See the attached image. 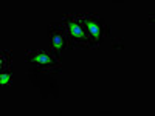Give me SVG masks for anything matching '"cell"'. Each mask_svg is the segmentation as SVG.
<instances>
[{
	"mask_svg": "<svg viewBox=\"0 0 155 116\" xmlns=\"http://www.w3.org/2000/svg\"><path fill=\"white\" fill-rule=\"evenodd\" d=\"M62 25L65 27V34H67V44L68 50L73 48H96L95 42L88 37L85 33L82 23L79 20L78 14H67L62 19Z\"/></svg>",
	"mask_w": 155,
	"mask_h": 116,
	"instance_id": "obj_1",
	"label": "cell"
},
{
	"mask_svg": "<svg viewBox=\"0 0 155 116\" xmlns=\"http://www.w3.org/2000/svg\"><path fill=\"white\" fill-rule=\"evenodd\" d=\"M79 20L88 37L95 42L96 48L102 45L106 39L110 37V27L102 20L95 12H87V14H79Z\"/></svg>",
	"mask_w": 155,
	"mask_h": 116,
	"instance_id": "obj_2",
	"label": "cell"
},
{
	"mask_svg": "<svg viewBox=\"0 0 155 116\" xmlns=\"http://www.w3.org/2000/svg\"><path fill=\"white\" fill-rule=\"evenodd\" d=\"M27 62L34 68H58L61 63V56L56 54L54 51H25Z\"/></svg>",
	"mask_w": 155,
	"mask_h": 116,
	"instance_id": "obj_3",
	"label": "cell"
},
{
	"mask_svg": "<svg viewBox=\"0 0 155 116\" xmlns=\"http://www.w3.org/2000/svg\"><path fill=\"white\" fill-rule=\"evenodd\" d=\"M48 37H50V50L61 56L62 51L68 47L65 27L62 23L58 27H48Z\"/></svg>",
	"mask_w": 155,
	"mask_h": 116,
	"instance_id": "obj_4",
	"label": "cell"
},
{
	"mask_svg": "<svg viewBox=\"0 0 155 116\" xmlns=\"http://www.w3.org/2000/svg\"><path fill=\"white\" fill-rule=\"evenodd\" d=\"M9 56H11V50H8V51H0V57H2V76H0V84H2V87L5 85V87H8V85H11V59H9Z\"/></svg>",
	"mask_w": 155,
	"mask_h": 116,
	"instance_id": "obj_5",
	"label": "cell"
}]
</instances>
